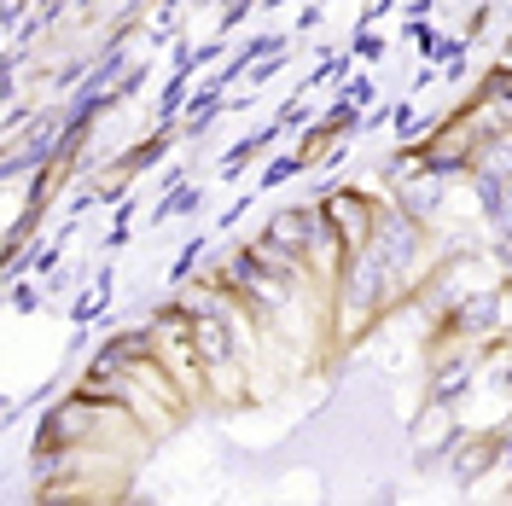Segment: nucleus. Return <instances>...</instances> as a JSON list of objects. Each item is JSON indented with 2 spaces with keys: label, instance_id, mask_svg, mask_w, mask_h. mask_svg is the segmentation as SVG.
Returning <instances> with one entry per match:
<instances>
[{
  "label": "nucleus",
  "instance_id": "f257e3e1",
  "mask_svg": "<svg viewBox=\"0 0 512 506\" xmlns=\"http://www.w3.org/2000/svg\"><path fill=\"white\" fill-rule=\"evenodd\" d=\"M501 70H507V76H512V47H507V53H501Z\"/></svg>",
  "mask_w": 512,
  "mask_h": 506
},
{
  "label": "nucleus",
  "instance_id": "f03ea898",
  "mask_svg": "<svg viewBox=\"0 0 512 506\" xmlns=\"http://www.w3.org/2000/svg\"><path fill=\"white\" fill-rule=\"evenodd\" d=\"M507 384H512V373H507Z\"/></svg>",
  "mask_w": 512,
  "mask_h": 506
}]
</instances>
